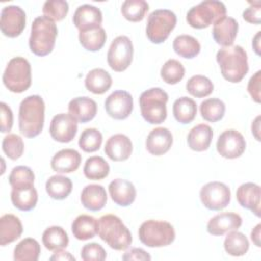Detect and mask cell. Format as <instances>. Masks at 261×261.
<instances>
[{"instance_id": "1", "label": "cell", "mask_w": 261, "mask_h": 261, "mask_svg": "<svg viewBox=\"0 0 261 261\" xmlns=\"http://www.w3.org/2000/svg\"><path fill=\"white\" fill-rule=\"evenodd\" d=\"M45 103L41 96L25 97L19 105L18 127L21 135L27 138L39 136L44 127Z\"/></svg>"}, {"instance_id": "2", "label": "cell", "mask_w": 261, "mask_h": 261, "mask_svg": "<svg viewBox=\"0 0 261 261\" xmlns=\"http://www.w3.org/2000/svg\"><path fill=\"white\" fill-rule=\"evenodd\" d=\"M216 61L222 76L230 83H240L249 71L247 52L239 45L219 49Z\"/></svg>"}, {"instance_id": "3", "label": "cell", "mask_w": 261, "mask_h": 261, "mask_svg": "<svg viewBox=\"0 0 261 261\" xmlns=\"http://www.w3.org/2000/svg\"><path fill=\"white\" fill-rule=\"evenodd\" d=\"M111 249L116 251L126 250L133 242V237L122 220L113 214H106L98 219V232Z\"/></svg>"}, {"instance_id": "4", "label": "cell", "mask_w": 261, "mask_h": 261, "mask_svg": "<svg viewBox=\"0 0 261 261\" xmlns=\"http://www.w3.org/2000/svg\"><path fill=\"white\" fill-rule=\"evenodd\" d=\"M57 33V27L52 19L45 15L36 17L32 23L29 39L31 51L41 57L51 53L55 46Z\"/></svg>"}, {"instance_id": "5", "label": "cell", "mask_w": 261, "mask_h": 261, "mask_svg": "<svg viewBox=\"0 0 261 261\" xmlns=\"http://www.w3.org/2000/svg\"><path fill=\"white\" fill-rule=\"evenodd\" d=\"M167 93L160 88H151L144 91L139 99L141 114L151 124L162 123L167 116Z\"/></svg>"}, {"instance_id": "6", "label": "cell", "mask_w": 261, "mask_h": 261, "mask_svg": "<svg viewBox=\"0 0 261 261\" xmlns=\"http://www.w3.org/2000/svg\"><path fill=\"white\" fill-rule=\"evenodd\" d=\"M139 239L147 247L159 248L170 245L175 239L173 226L164 220L150 219L139 228Z\"/></svg>"}, {"instance_id": "7", "label": "cell", "mask_w": 261, "mask_h": 261, "mask_svg": "<svg viewBox=\"0 0 261 261\" xmlns=\"http://www.w3.org/2000/svg\"><path fill=\"white\" fill-rule=\"evenodd\" d=\"M2 82L12 93H22L32 85V70L30 62L20 56L9 60L3 72Z\"/></svg>"}, {"instance_id": "8", "label": "cell", "mask_w": 261, "mask_h": 261, "mask_svg": "<svg viewBox=\"0 0 261 261\" xmlns=\"http://www.w3.org/2000/svg\"><path fill=\"white\" fill-rule=\"evenodd\" d=\"M226 7L221 1L206 0L193 6L187 13V21L194 29L208 28L225 16Z\"/></svg>"}, {"instance_id": "9", "label": "cell", "mask_w": 261, "mask_h": 261, "mask_svg": "<svg viewBox=\"0 0 261 261\" xmlns=\"http://www.w3.org/2000/svg\"><path fill=\"white\" fill-rule=\"evenodd\" d=\"M176 15L169 9H156L148 16L146 35L154 44L163 43L175 28Z\"/></svg>"}, {"instance_id": "10", "label": "cell", "mask_w": 261, "mask_h": 261, "mask_svg": "<svg viewBox=\"0 0 261 261\" xmlns=\"http://www.w3.org/2000/svg\"><path fill=\"white\" fill-rule=\"evenodd\" d=\"M134 46L126 36L116 37L110 44L107 53V62L111 69L117 72L125 70L132 63Z\"/></svg>"}, {"instance_id": "11", "label": "cell", "mask_w": 261, "mask_h": 261, "mask_svg": "<svg viewBox=\"0 0 261 261\" xmlns=\"http://www.w3.org/2000/svg\"><path fill=\"white\" fill-rule=\"evenodd\" d=\"M229 188L220 181H210L202 187L200 199L202 204L209 210L219 211L230 202Z\"/></svg>"}, {"instance_id": "12", "label": "cell", "mask_w": 261, "mask_h": 261, "mask_svg": "<svg viewBox=\"0 0 261 261\" xmlns=\"http://www.w3.org/2000/svg\"><path fill=\"white\" fill-rule=\"evenodd\" d=\"M25 28V12L16 5L5 6L1 10L0 29L8 38L18 37Z\"/></svg>"}, {"instance_id": "13", "label": "cell", "mask_w": 261, "mask_h": 261, "mask_svg": "<svg viewBox=\"0 0 261 261\" xmlns=\"http://www.w3.org/2000/svg\"><path fill=\"white\" fill-rule=\"evenodd\" d=\"M216 149L220 156L226 159H234L242 156L245 152L246 141L240 132L226 129L218 137Z\"/></svg>"}, {"instance_id": "14", "label": "cell", "mask_w": 261, "mask_h": 261, "mask_svg": "<svg viewBox=\"0 0 261 261\" xmlns=\"http://www.w3.org/2000/svg\"><path fill=\"white\" fill-rule=\"evenodd\" d=\"M104 106L110 117L122 120L130 115L134 108V101L128 92L118 90L114 91L106 98Z\"/></svg>"}, {"instance_id": "15", "label": "cell", "mask_w": 261, "mask_h": 261, "mask_svg": "<svg viewBox=\"0 0 261 261\" xmlns=\"http://www.w3.org/2000/svg\"><path fill=\"white\" fill-rule=\"evenodd\" d=\"M77 132V121L68 113H59L53 116L49 133L53 140L60 143L71 142Z\"/></svg>"}, {"instance_id": "16", "label": "cell", "mask_w": 261, "mask_h": 261, "mask_svg": "<svg viewBox=\"0 0 261 261\" xmlns=\"http://www.w3.org/2000/svg\"><path fill=\"white\" fill-rule=\"evenodd\" d=\"M72 21L80 32L94 30L101 27L102 12L96 6L84 4L74 11Z\"/></svg>"}, {"instance_id": "17", "label": "cell", "mask_w": 261, "mask_h": 261, "mask_svg": "<svg viewBox=\"0 0 261 261\" xmlns=\"http://www.w3.org/2000/svg\"><path fill=\"white\" fill-rule=\"evenodd\" d=\"M239 31L238 21L230 16H223L214 22L212 29V36L214 41L222 46H232Z\"/></svg>"}, {"instance_id": "18", "label": "cell", "mask_w": 261, "mask_h": 261, "mask_svg": "<svg viewBox=\"0 0 261 261\" xmlns=\"http://www.w3.org/2000/svg\"><path fill=\"white\" fill-rule=\"evenodd\" d=\"M104 151L112 161H125L132 155L133 143L127 136L116 134L107 140Z\"/></svg>"}, {"instance_id": "19", "label": "cell", "mask_w": 261, "mask_h": 261, "mask_svg": "<svg viewBox=\"0 0 261 261\" xmlns=\"http://www.w3.org/2000/svg\"><path fill=\"white\" fill-rule=\"evenodd\" d=\"M173 143V137L166 127H156L152 129L146 139L147 151L155 156H161L169 151Z\"/></svg>"}, {"instance_id": "20", "label": "cell", "mask_w": 261, "mask_h": 261, "mask_svg": "<svg viewBox=\"0 0 261 261\" xmlns=\"http://www.w3.org/2000/svg\"><path fill=\"white\" fill-rule=\"evenodd\" d=\"M242 217L233 212H224L215 215L207 223V231L212 236H222L237 230L242 225Z\"/></svg>"}, {"instance_id": "21", "label": "cell", "mask_w": 261, "mask_h": 261, "mask_svg": "<svg viewBox=\"0 0 261 261\" xmlns=\"http://www.w3.org/2000/svg\"><path fill=\"white\" fill-rule=\"evenodd\" d=\"M109 195L112 201L118 206L126 207L134 203L137 191L135 186L123 178H115L108 186Z\"/></svg>"}, {"instance_id": "22", "label": "cell", "mask_w": 261, "mask_h": 261, "mask_svg": "<svg viewBox=\"0 0 261 261\" xmlns=\"http://www.w3.org/2000/svg\"><path fill=\"white\" fill-rule=\"evenodd\" d=\"M82 162L81 154L74 149H62L51 159V167L58 173H70L75 171Z\"/></svg>"}, {"instance_id": "23", "label": "cell", "mask_w": 261, "mask_h": 261, "mask_svg": "<svg viewBox=\"0 0 261 261\" xmlns=\"http://www.w3.org/2000/svg\"><path fill=\"white\" fill-rule=\"evenodd\" d=\"M68 113L81 123L91 121L97 114V103L89 97H76L68 103Z\"/></svg>"}, {"instance_id": "24", "label": "cell", "mask_w": 261, "mask_h": 261, "mask_svg": "<svg viewBox=\"0 0 261 261\" xmlns=\"http://www.w3.org/2000/svg\"><path fill=\"white\" fill-rule=\"evenodd\" d=\"M237 200L242 207L251 210L256 216H260V187L257 184L241 185L237 190Z\"/></svg>"}, {"instance_id": "25", "label": "cell", "mask_w": 261, "mask_h": 261, "mask_svg": "<svg viewBox=\"0 0 261 261\" xmlns=\"http://www.w3.org/2000/svg\"><path fill=\"white\" fill-rule=\"evenodd\" d=\"M10 198L15 208L20 211H30L37 205L38 193L34 185H25L12 188Z\"/></svg>"}, {"instance_id": "26", "label": "cell", "mask_w": 261, "mask_h": 261, "mask_svg": "<svg viewBox=\"0 0 261 261\" xmlns=\"http://www.w3.org/2000/svg\"><path fill=\"white\" fill-rule=\"evenodd\" d=\"M81 202L83 206L90 211L101 210L107 202V194L101 185H88L81 194Z\"/></svg>"}, {"instance_id": "27", "label": "cell", "mask_w": 261, "mask_h": 261, "mask_svg": "<svg viewBox=\"0 0 261 261\" xmlns=\"http://www.w3.org/2000/svg\"><path fill=\"white\" fill-rule=\"evenodd\" d=\"M22 224L13 214H4L0 218V245L2 247L13 243L22 233Z\"/></svg>"}, {"instance_id": "28", "label": "cell", "mask_w": 261, "mask_h": 261, "mask_svg": "<svg viewBox=\"0 0 261 261\" xmlns=\"http://www.w3.org/2000/svg\"><path fill=\"white\" fill-rule=\"evenodd\" d=\"M213 138V130L208 124H198L194 126L190 133L188 134L187 142L188 146L190 149L197 151V152H202L206 151L212 142Z\"/></svg>"}, {"instance_id": "29", "label": "cell", "mask_w": 261, "mask_h": 261, "mask_svg": "<svg viewBox=\"0 0 261 261\" xmlns=\"http://www.w3.org/2000/svg\"><path fill=\"white\" fill-rule=\"evenodd\" d=\"M112 85V77L103 68H94L88 72L85 79V87L88 91L96 95L107 92Z\"/></svg>"}, {"instance_id": "30", "label": "cell", "mask_w": 261, "mask_h": 261, "mask_svg": "<svg viewBox=\"0 0 261 261\" xmlns=\"http://www.w3.org/2000/svg\"><path fill=\"white\" fill-rule=\"evenodd\" d=\"M71 231L80 241L90 240L98 232V220L91 215H79L71 223Z\"/></svg>"}, {"instance_id": "31", "label": "cell", "mask_w": 261, "mask_h": 261, "mask_svg": "<svg viewBox=\"0 0 261 261\" xmlns=\"http://www.w3.org/2000/svg\"><path fill=\"white\" fill-rule=\"evenodd\" d=\"M42 242L49 251H58L68 246L69 239L66 231L61 226L53 225L44 230Z\"/></svg>"}, {"instance_id": "32", "label": "cell", "mask_w": 261, "mask_h": 261, "mask_svg": "<svg viewBox=\"0 0 261 261\" xmlns=\"http://www.w3.org/2000/svg\"><path fill=\"white\" fill-rule=\"evenodd\" d=\"M72 191L71 180L63 175H52L46 181V192L52 199L63 200Z\"/></svg>"}, {"instance_id": "33", "label": "cell", "mask_w": 261, "mask_h": 261, "mask_svg": "<svg viewBox=\"0 0 261 261\" xmlns=\"http://www.w3.org/2000/svg\"><path fill=\"white\" fill-rule=\"evenodd\" d=\"M174 118L182 124L192 122L197 114V104L189 97H180L176 99L172 106Z\"/></svg>"}, {"instance_id": "34", "label": "cell", "mask_w": 261, "mask_h": 261, "mask_svg": "<svg viewBox=\"0 0 261 261\" xmlns=\"http://www.w3.org/2000/svg\"><path fill=\"white\" fill-rule=\"evenodd\" d=\"M172 47L177 55L188 59L196 57L201 50L199 41L190 35L177 36L173 41Z\"/></svg>"}, {"instance_id": "35", "label": "cell", "mask_w": 261, "mask_h": 261, "mask_svg": "<svg viewBox=\"0 0 261 261\" xmlns=\"http://www.w3.org/2000/svg\"><path fill=\"white\" fill-rule=\"evenodd\" d=\"M41 253L40 244L32 238L21 240L14 248L13 259L15 261H37Z\"/></svg>"}, {"instance_id": "36", "label": "cell", "mask_w": 261, "mask_h": 261, "mask_svg": "<svg viewBox=\"0 0 261 261\" xmlns=\"http://www.w3.org/2000/svg\"><path fill=\"white\" fill-rule=\"evenodd\" d=\"M106 39L107 36L105 30L102 27L79 33V41L81 45L86 50L91 52H96L102 49Z\"/></svg>"}, {"instance_id": "37", "label": "cell", "mask_w": 261, "mask_h": 261, "mask_svg": "<svg viewBox=\"0 0 261 261\" xmlns=\"http://www.w3.org/2000/svg\"><path fill=\"white\" fill-rule=\"evenodd\" d=\"M223 246L227 254L234 257H240L244 256L248 252L249 241L244 233L237 230H231L228 231Z\"/></svg>"}, {"instance_id": "38", "label": "cell", "mask_w": 261, "mask_h": 261, "mask_svg": "<svg viewBox=\"0 0 261 261\" xmlns=\"http://www.w3.org/2000/svg\"><path fill=\"white\" fill-rule=\"evenodd\" d=\"M110 171L109 164L101 156H92L86 160L84 165V174L92 180L105 178Z\"/></svg>"}, {"instance_id": "39", "label": "cell", "mask_w": 261, "mask_h": 261, "mask_svg": "<svg viewBox=\"0 0 261 261\" xmlns=\"http://www.w3.org/2000/svg\"><path fill=\"white\" fill-rule=\"evenodd\" d=\"M201 116L209 122L222 119L225 113V104L218 98H209L200 104Z\"/></svg>"}, {"instance_id": "40", "label": "cell", "mask_w": 261, "mask_h": 261, "mask_svg": "<svg viewBox=\"0 0 261 261\" xmlns=\"http://www.w3.org/2000/svg\"><path fill=\"white\" fill-rule=\"evenodd\" d=\"M186 89L192 96L196 98H204L213 92L214 86L207 76L196 74L187 82Z\"/></svg>"}, {"instance_id": "41", "label": "cell", "mask_w": 261, "mask_h": 261, "mask_svg": "<svg viewBox=\"0 0 261 261\" xmlns=\"http://www.w3.org/2000/svg\"><path fill=\"white\" fill-rule=\"evenodd\" d=\"M149 4L145 0H126L121 5V13L125 19L132 22L143 20Z\"/></svg>"}, {"instance_id": "42", "label": "cell", "mask_w": 261, "mask_h": 261, "mask_svg": "<svg viewBox=\"0 0 261 261\" xmlns=\"http://www.w3.org/2000/svg\"><path fill=\"white\" fill-rule=\"evenodd\" d=\"M160 75L163 82L168 85L179 83L185 75L184 65L176 59H168L160 69Z\"/></svg>"}, {"instance_id": "43", "label": "cell", "mask_w": 261, "mask_h": 261, "mask_svg": "<svg viewBox=\"0 0 261 261\" xmlns=\"http://www.w3.org/2000/svg\"><path fill=\"white\" fill-rule=\"evenodd\" d=\"M103 137L100 130L95 127L86 128L80 136L79 146L80 148L87 153H92L100 149L102 145Z\"/></svg>"}, {"instance_id": "44", "label": "cell", "mask_w": 261, "mask_h": 261, "mask_svg": "<svg viewBox=\"0 0 261 261\" xmlns=\"http://www.w3.org/2000/svg\"><path fill=\"white\" fill-rule=\"evenodd\" d=\"M2 150L9 159L17 160L24 150L23 141L18 135L9 134L2 141Z\"/></svg>"}, {"instance_id": "45", "label": "cell", "mask_w": 261, "mask_h": 261, "mask_svg": "<svg viewBox=\"0 0 261 261\" xmlns=\"http://www.w3.org/2000/svg\"><path fill=\"white\" fill-rule=\"evenodd\" d=\"M68 12V3L64 0H47L43 5V13L53 21L62 20Z\"/></svg>"}, {"instance_id": "46", "label": "cell", "mask_w": 261, "mask_h": 261, "mask_svg": "<svg viewBox=\"0 0 261 261\" xmlns=\"http://www.w3.org/2000/svg\"><path fill=\"white\" fill-rule=\"evenodd\" d=\"M8 179L12 188L25 186V185H34L35 174L30 167L19 165L14 167L11 170Z\"/></svg>"}, {"instance_id": "47", "label": "cell", "mask_w": 261, "mask_h": 261, "mask_svg": "<svg viewBox=\"0 0 261 261\" xmlns=\"http://www.w3.org/2000/svg\"><path fill=\"white\" fill-rule=\"evenodd\" d=\"M104 248L97 243L85 245L81 251V257L84 261H103L106 259Z\"/></svg>"}, {"instance_id": "48", "label": "cell", "mask_w": 261, "mask_h": 261, "mask_svg": "<svg viewBox=\"0 0 261 261\" xmlns=\"http://www.w3.org/2000/svg\"><path fill=\"white\" fill-rule=\"evenodd\" d=\"M243 18L253 24H260L261 22V2H253L250 3V6L244 10Z\"/></svg>"}, {"instance_id": "49", "label": "cell", "mask_w": 261, "mask_h": 261, "mask_svg": "<svg viewBox=\"0 0 261 261\" xmlns=\"http://www.w3.org/2000/svg\"><path fill=\"white\" fill-rule=\"evenodd\" d=\"M0 110H1V132L9 133L13 124V113L10 107L4 102L0 103Z\"/></svg>"}, {"instance_id": "50", "label": "cell", "mask_w": 261, "mask_h": 261, "mask_svg": "<svg viewBox=\"0 0 261 261\" xmlns=\"http://www.w3.org/2000/svg\"><path fill=\"white\" fill-rule=\"evenodd\" d=\"M260 82H261V70H258L254 75L251 76L248 83V92L252 99L256 103H260Z\"/></svg>"}, {"instance_id": "51", "label": "cell", "mask_w": 261, "mask_h": 261, "mask_svg": "<svg viewBox=\"0 0 261 261\" xmlns=\"http://www.w3.org/2000/svg\"><path fill=\"white\" fill-rule=\"evenodd\" d=\"M122 260H151V256L141 248H133L122 255Z\"/></svg>"}, {"instance_id": "52", "label": "cell", "mask_w": 261, "mask_h": 261, "mask_svg": "<svg viewBox=\"0 0 261 261\" xmlns=\"http://www.w3.org/2000/svg\"><path fill=\"white\" fill-rule=\"evenodd\" d=\"M50 260H62V261H66V260H70V261H74L75 258L69 253V252H66V251H63L62 250H58V251H55V253L50 257Z\"/></svg>"}, {"instance_id": "53", "label": "cell", "mask_w": 261, "mask_h": 261, "mask_svg": "<svg viewBox=\"0 0 261 261\" xmlns=\"http://www.w3.org/2000/svg\"><path fill=\"white\" fill-rule=\"evenodd\" d=\"M260 230H261V224H257L253 230L251 231V240L253 241V243L257 246L260 247L261 243H260Z\"/></svg>"}, {"instance_id": "54", "label": "cell", "mask_w": 261, "mask_h": 261, "mask_svg": "<svg viewBox=\"0 0 261 261\" xmlns=\"http://www.w3.org/2000/svg\"><path fill=\"white\" fill-rule=\"evenodd\" d=\"M260 115H258L255 120L252 123V134L254 135V137L256 138L257 141H260V136H259V132H260Z\"/></svg>"}, {"instance_id": "55", "label": "cell", "mask_w": 261, "mask_h": 261, "mask_svg": "<svg viewBox=\"0 0 261 261\" xmlns=\"http://www.w3.org/2000/svg\"><path fill=\"white\" fill-rule=\"evenodd\" d=\"M260 34L261 32H257L256 36L254 37L253 39V42H252V46H253V49L255 50L256 54L257 55H260Z\"/></svg>"}]
</instances>
